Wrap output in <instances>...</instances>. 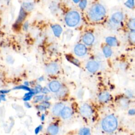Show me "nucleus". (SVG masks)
Wrapping results in <instances>:
<instances>
[{
    "mask_svg": "<svg viewBox=\"0 0 135 135\" xmlns=\"http://www.w3.org/2000/svg\"><path fill=\"white\" fill-rule=\"evenodd\" d=\"M0 99L1 100H3L5 101V95L4 94H2L0 95Z\"/></svg>",
    "mask_w": 135,
    "mask_h": 135,
    "instance_id": "obj_36",
    "label": "nucleus"
},
{
    "mask_svg": "<svg viewBox=\"0 0 135 135\" xmlns=\"http://www.w3.org/2000/svg\"><path fill=\"white\" fill-rule=\"evenodd\" d=\"M44 114H42V120H44Z\"/></svg>",
    "mask_w": 135,
    "mask_h": 135,
    "instance_id": "obj_40",
    "label": "nucleus"
},
{
    "mask_svg": "<svg viewBox=\"0 0 135 135\" xmlns=\"http://www.w3.org/2000/svg\"><path fill=\"white\" fill-rule=\"evenodd\" d=\"M59 131V128L56 125H51L47 128V132L50 135H56Z\"/></svg>",
    "mask_w": 135,
    "mask_h": 135,
    "instance_id": "obj_17",
    "label": "nucleus"
},
{
    "mask_svg": "<svg viewBox=\"0 0 135 135\" xmlns=\"http://www.w3.org/2000/svg\"><path fill=\"white\" fill-rule=\"evenodd\" d=\"M74 3H78V2H80V0H72Z\"/></svg>",
    "mask_w": 135,
    "mask_h": 135,
    "instance_id": "obj_39",
    "label": "nucleus"
},
{
    "mask_svg": "<svg viewBox=\"0 0 135 135\" xmlns=\"http://www.w3.org/2000/svg\"><path fill=\"white\" fill-rule=\"evenodd\" d=\"M25 106H26V107H27V108H30V107H31V105L30 104V103H28L27 102H26L25 103Z\"/></svg>",
    "mask_w": 135,
    "mask_h": 135,
    "instance_id": "obj_38",
    "label": "nucleus"
},
{
    "mask_svg": "<svg viewBox=\"0 0 135 135\" xmlns=\"http://www.w3.org/2000/svg\"><path fill=\"white\" fill-rule=\"evenodd\" d=\"M129 113L130 114H135V110L134 109H131L129 111Z\"/></svg>",
    "mask_w": 135,
    "mask_h": 135,
    "instance_id": "obj_35",
    "label": "nucleus"
},
{
    "mask_svg": "<svg viewBox=\"0 0 135 135\" xmlns=\"http://www.w3.org/2000/svg\"><path fill=\"white\" fill-rule=\"evenodd\" d=\"M63 108H64V105L62 103H60L55 104L52 109V112L53 114L55 115H60Z\"/></svg>",
    "mask_w": 135,
    "mask_h": 135,
    "instance_id": "obj_11",
    "label": "nucleus"
},
{
    "mask_svg": "<svg viewBox=\"0 0 135 135\" xmlns=\"http://www.w3.org/2000/svg\"><path fill=\"white\" fill-rule=\"evenodd\" d=\"M61 115L63 119H68L72 115V110L69 107H64L61 112Z\"/></svg>",
    "mask_w": 135,
    "mask_h": 135,
    "instance_id": "obj_12",
    "label": "nucleus"
},
{
    "mask_svg": "<svg viewBox=\"0 0 135 135\" xmlns=\"http://www.w3.org/2000/svg\"><path fill=\"white\" fill-rule=\"evenodd\" d=\"M103 53L106 57H109L112 55V50L109 46H104L103 47Z\"/></svg>",
    "mask_w": 135,
    "mask_h": 135,
    "instance_id": "obj_18",
    "label": "nucleus"
},
{
    "mask_svg": "<svg viewBox=\"0 0 135 135\" xmlns=\"http://www.w3.org/2000/svg\"><path fill=\"white\" fill-rule=\"evenodd\" d=\"M105 41L108 45L110 46H115L117 45V38L113 36H108L106 38Z\"/></svg>",
    "mask_w": 135,
    "mask_h": 135,
    "instance_id": "obj_15",
    "label": "nucleus"
},
{
    "mask_svg": "<svg viewBox=\"0 0 135 135\" xmlns=\"http://www.w3.org/2000/svg\"><path fill=\"white\" fill-rule=\"evenodd\" d=\"M105 8L101 4L93 5L89 9V16L91 20L98 21L104 18L105 15Z\"/></svg>",
    "mask_w": 135,
    "mask_h": 135,
    "instance_id": "obj_1",
    "label": "nucleus"
},
{
    "mask_svg": "<svg viewBox=\"0 0 135 135\" xmlns=\"http://www.w3.org/2000/svg\"><path fill=\"white\" fill-rule=\"evenodd\" d=\"M26 15V13L25 11L22 7H21L20 13H19V15L18 16L17 21H16V24H18L22 23V21H24V20L25 19Z\"/></svg>",
    "mask_w": 135,
    "mask_h": 135,
    "instance_id": "obj_14",
    "label": "nucleus"
},
{
    "mask_svg": "<svg viewBox=\"0 0 135 135\" xmlns=\"http://www.w3.org/2000/svg\"><path fill=\"white\" fill-rule=\"evenodd\" d=\"M59 65L56 63H51L46 67V72L50 74H54L56 73L59 70Z\"/></svg>",
    "mask_w": 135,
    "mask_h": 135,
    "instance_id": "obj_7",
    "label": "nucleus"
},
{
    "mask_svg": "<svg viewBox=\"0 0 135 135\" xmlns=\"http://www.w3.org/2000/svg\"><path fill=\"white\" fill-rule=\"evenodd\" d=\"M128 38L132 43H135V31H131L129 33Z\"/></svg>",
    "mask_w": 135,
    "mask_h": 135,
    "instance_id": "obj_22",
    "label": "nucleus"
},
{
    "mask_svg": "<svg viewBox=\"0 0 135 135\" xmlns=\"http://www.w3.org/2000/svg\"><path fill=\"white\" fill-rule=\"evenodd\" d=\"M127 26L132 31H135V18L130 20L128 22Z\"/></svg>",
    "mask_w": 135,
    "mask_h": 135,
    "instance_id": "obj_20",
    "label": "nucleus"
},
{
    "mask_svg": "<svg viewBox=\"0 0 135 135\" xmlns=\"http://www.w3.org/2000/svg\"><path fill=\"white\" fill-rule=\"evenodd\" d=\"M86 68L90 72L94 73L99 69V63L95 61H90L87 63Z\"/></svg>",
    "mask_w": 135,
    "mask_h": 135,
    "instance_id": "obj_6",
    "label": "nucleus"
},
{
    "mask_svg": "<svg viewBox=\"0 0 135 135\" xmlns=\"http://www.w3.org/2000/svg\"><path fill=\"white\" fill-rule=\"evenodd\" d=\"M79 134L80 135H91L90 130L86 128L81 129L79 132Z\"/></svg>",
    "mask_w": 135,
    "mask_h": 135,
    "instance_id": "obj_23",
    "label": "nucleus"
},
{
    "mask_svg": "<svg viewBox=\"0 0 135 135\" xmlns=\"http://www.w3.org/2000/svg\"><path fill=\"white\" fill-rule=\"evenodd\" d=\"M74 52L77 56H82L86 54L87 52V49L84 44H78L75 46Z\"/></svg>",
    "mask_w": 135,
    "mask_h": 135,
    "instance_id": "obj_4",
    "label": "nucleus"
},
{
    "mask_svg": "<svg viewBox=\"0 0 135 135\" xmlns=\"http://www.w3.org/2000/svg\"><path fill=\"white\" fill-rule=\"evenodd\" d=\"M67 57V59L70 61L71 62V63H72L73 64H74V65H75L76 66H79L80 65V63L79 62V60H78L76 59L75 58H74L72 56H68Z\"/></svg>",
    "mask_w": 135,
    "mask_h": 135,
    "instance_id": "obj_21",
    "label": "nucleus"
},
{
    "mask_svg": "<svg viewBox=\"0 0 135 135\" xmlns=\"http://www.w3.org/2000/svg\"><path fill=\"white\" fill-rule=\"evenodd\" d=\"M37 108L38 110H41V111H42V110H45L46 109V108L45 106H44L43 104L37 105Z\"/></svg>",
    "mask_w": 135,
    "mask_h": 135,
    "instance_id": "obj_30",
    "label": "nucleus"
},
{
    "mask_svg": "<svg viewBox=\"0 0 135 135\" xmlns=\"http://www.w3.org/2000/svg\"><path fill=\"white\" fill-rule=\"evenodd\" d=\"M42 88L41 86L40 85H38L35 86V88L34 90V92L35 93H38L40 92L41 91H42Z\"/></svg>",
    "mask_w": 135,
    "mask_h": 135,
    "instance_id": "obj_29",
    "label": "nucleus"
},
{
    "mask_svg": "<svg viewBox=\"0 0 135 135\" xmlns=\"http://www.w3.org/2000/svg\"><path fill=\"white\" fill-rule=\"evenodd\" d=\"M43 98V95H37V96H35L34 99H33V101L34 102H37L40 101H41Z\"/></svg>",
    "mask_w": 135,
    "mask_h": 135,
    "instance_id": "obj_28",
    "label": "nucleus"
},
{
    "mask_svg": "<svg viewBox=\"0 0 135 135\" xmlns=\"http://www.w3.org/2000/svg\"><path fill=\"white\" fill-rule=\"evenodd\" d=\"M42 91L44 93H48L49 92V90L46 88H44L43 89H42Z\"/></svg>",
    "mask_w": 135,
    "mask_h": 135,
    "instance_id": "obj_33",
    "label": "nucleus"
},
{
    "mask_svg": "<svg viewBox=\"0 0 135 135\" xmlns=\"http://www.w3.org/2000/svg\"><path fill=\"white\" fill-rule=\"evenodd\" d=\"M99 100L101 102H105L110 99V94L109 93L104 92L101 93L99 95Z\"/></svg>",
    "mask_w": 135,
    "mask_h": 135,
    "instance_id": "obj_16",
    "label": "nucleus"
},
{
    "mask_svg": "<svg viewBox=\"0 0 135 135\" xmlns=\"http://www.w3.org/2000/svg\"><path fill=\"white\" fill-rule=\"evenodd\" d=\"M57 95L58 97H63L65 95L66 91V89L65 88H62V89H60L59 90V91H57Z\"/></svg>",
    "mask_w": 135,
    "mask_h": 135,
    "instance_id": "obj_25",
    "label": "nucleus"
},
{
    "mask_svg": "<svg viewBox=\"0 0 135 135\" xmlns=\"http://www.w3.org/2000/svg\"><path fill=\"white\" fill-rule=\"evenodd\" d=\"M42 126H39L37 128H36V129H35V134H37L40 131V130L42 129Z\"/></svg>",
    "mask_w": 135,
    "mask_h": 135,
    "instance_id": "obj_31",
    "label": "nucleus"
},
{
    "mask_svg": "<svg viewBox=\"0 0 135 135\" xmlns=\"http://www.w3.org/2000/svg\"><path fill=\"white\" fill-rule=\"evenodd\" d=\"M80 16L78 12L73 11L68 12L65 17V22L69 27H75L80 22Z\"/></svg>",
    "mask_w": 135,
    "mask_h": 135,
    "instance_id": "obj_3",
    "label": "nucleus"
},
{
    "mask_svg": "<svg viewBox=\"0 0 135 135\" xmlns=\"http://www.w3.org/2000/svg\"><path fill=\"white\" fill-rule=\"evenodd\" d=\"M14 89H23V90L28 91H32V90L30 88H29L28 87H27L26 85H20V86L15 87L14 88Z\"/></svg>",
    "mask_w": 135,
    "mask_h": 135,
    "instance_id": "obj_27",
    "label": "nucleus"
},
{
    "mask_svg": "<svg viewBox=\"0 0 135 135\" xmlns=\"http://www.w3.org/2000/svg\"><path fill=\"white\" fill-rule=\"evenodd\" d=\"M124 5L126 6L129 8H132L133 7L134 5V0H127L126 3H124Z\"/></svg>",
    "mask_w": 135,
    "mask_h": 135,
    "instance_id": "obj_24",
    "label": "nucleus"
},
{
    "mask_svg": "<svg viewBox=\"0 0 135 135\" xmlns=\"http://www.w3.org/2000/svg\"><path fill=\"white\" fill-rule=\"evenodd\" d=\"M28 23H27V22L25 23V24H24V26H23V27H24V30H26L28 28Z\"/></svg>",
    "mask_w": 135,
    "mask_h": 135,
    "instance_id": "obj_34",
    "label": "nucleus"
},
{
    "mask_svg": "<svg viewBox=\"0 0 135 135\" xmlns=\"http://www.w3.org/2000/svg\"><path fill=\"white\" fill-rule=\"evenodd\" d=\"M49 88L50 90L53 92H57L61 89V84L57 81H53L49 84Z\"/></svg>",
    "mask_w": 135,
    "mask_h": 135,
    "instance_id": "obj_10",
    "label": "nucleus"
},
{
    "mask_svg": "<svg viewBox=\"0 0 135 135\" xmlns=\"http://www.w3.org/2000/svg\"><path fill=\"white\" fill-rule=\"evenodd\" d=\"M25 11H30L33 9L34 8V4L32 3H30V2H27V3H24L22 5V7Z\"/></svg>",
    "mask_w": 135,
    "mask_h": 135,
    "instance_id": "obj_19",
    "label": "nucleus"
},
{
    "mask_svg": "<svg viewBox=\"0 0 135 135\" xmlns=\"http://www.w3.org/2000/svg\"><path fill=\"white\" fill-rule=\"evenodd\" d=\"M81 114L85 117H90L92 114V110L90 106L88 104H83L80 108Z\"/></svg>",
    "mask_w": 135,
    "mask_h": 135,
    "instance_id": "obj_5",
    "label": "nucleus"
},
{
    "mask_svg": "<svg viewBox=\"0 0 135 135\" xmlns=\"http://www.w3.org/2000/svg\"><path fill=\"white\" fill-rule=\"evenodd\" d=\"M123 18V14L120 12H116L112 14L111 17V20L114 24H119L121 22Z\"/></svg>",
    "mask_w": 135,
    "mask_h": 135,
    "instance_id": "obj_9",
    "label": "nucleus"
},
{
    "mask_svg": "<svg viewBox=\"0 0 135 135\" xmlns=\"http://www.w3.org/2000/svg\"><path fill=\"white\" fill-rule=\"evenodd\" d=\"M52 29L54 34L56 37H59L62 33V28L59 25L55 24L52 26Z\"/></svg>",
    "mask_w": 135,
    "mask_h": 135,
    "instance_id": "obj_13",
    "label": "nucleus"
},
{
    "mask_svg": "<svg viewBox=\"0 0 135 135\" xmlns=\"http://www.w3.org/2000/svg\"><path fill=\"white\" fill-rule=\"evenodd\" d=\"M42 104H43L44 106H45L46 108H49V107H50V103H49L47 101H44V102H43L42 103Z\"/></svg>",
    "mask_w": 135,
    "mask_h": 135,
    "instance_id": "obj_32",
    "label": "nucleus"
},
{
    "mask_svg": "<svg viewBox=\"0 0 135 135\" xmlns=\"http://www.w3.org/2000/svg\"><path fill=\"white\" fill-rule=\"evenodd\" d=\"M82 41L83 43L87 45H91L94 41V35L91 33H86L83 35Z\"/></svg>",
    "mask_w": 135,
    "mask_h": 135,
    "instance_id": "obj_8",
    "label": "nucleus"
},
{
    "mask_svg": "<svg viewBox=\"0 0 135 135\" xmlns=\"http://www.w3.org/2000/svg\"><path fill=\"white\" fill-rule=\"evenodd\" d=\"M118 126L117 119L112 115L105 117L102 121V127L106 132H111L114 131Z\"/></svg>",
    "mask_w": 135,
    "mask_h": 135,
    "instance_id": "obj_2",
    "label": "nucleus"
},
{
    "mask_svg": "<svg viewBox=\"0 0 135 135\" xmlns=\"http://www.w3.org/2000/svg\"><path fill=\"white\" fill-rule=\"evenodd\" d=\"M87 4V1L86 0H81L79 3V7L81 9H83L85 8Z\"/></svg>",
    "mask_w": 135,
    "mask_h": 135,
    "instance_id": "obj_26",
    "label": "nucleus"
},
{
    "mask_svg": "<svg viewBox=\"0 0 135 135\" xmlns=\"http://www.w3.org/2000/svg\"><path fill=\"white\" fill-rule=\"evenodd\" d=\"M9 92V90H1L0 91L1 93H8Z\"/></svg>",
    "mask_w": 135,
    "mask_h": 135,
    "instance_id": "obj_37",
    "label": "nucleus"
}]
</instances>
